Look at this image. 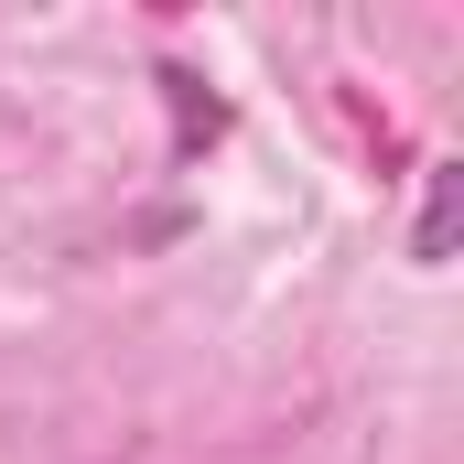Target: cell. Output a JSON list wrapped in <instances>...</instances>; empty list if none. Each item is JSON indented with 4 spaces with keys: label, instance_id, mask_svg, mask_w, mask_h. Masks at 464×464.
I'll use <instances>...</instances> for the list:
<instances>
[{
    "label": "cell",
    "instance_id": "cell-1",
    "mask_svg": "<svg viewBox=\"0 0 464 464\" xmlns=\"http://www.w3.org/2000/svg\"><path fill=\"white\" fill-rule=\"evenodd\" d=\"M454 227H464V162H432V184H421V227H411V259L443 270V259H454Z\"/></svg>",
    "mask_w": 464,
    "mask_h": 464
},
{
    "label": "cell",
    "instance_id": "cell-2",
    "mask_svg": "<svg viewBox=\"0 0 464 464\" xmlns=\"http://www.w3.org/2000/svg\"><path fill=\"white\" fill-rule=\"evenodd\" d=\"M162 87H173V119H184V151L227 130V109H217V98H195V76H173V65H162Z\"/></svg>",
    "mask_w": 464,
    "mask_h": 464
}]
</instances>
